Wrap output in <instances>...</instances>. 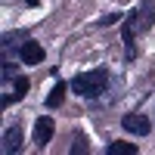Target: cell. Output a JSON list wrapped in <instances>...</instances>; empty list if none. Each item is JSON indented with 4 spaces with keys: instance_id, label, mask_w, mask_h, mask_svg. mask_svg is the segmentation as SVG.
I'll return each mask as SVG.
<instances>
[{
    "instance_id": "8fae6325",
    "label": "cell",
    "mask_w": 155,
    "mask_h": 155,
    "mask_svg": "<svg viewBox=\"0 0 155 155\" xmlns=\"http://www.w3.org/2000/svg\"><path fill=\"white\" fill-rule=\"evenodd\" d=\"M84 149H87V143H84V140H81V137H78V140H74V146H71V152H74V155H81Z\"/></svg>"
},
{
    "instance_id": "7c38bea8",
    "label": "cell",
    "mask_w": 155,
    "mask_h": 155,
    "mask_svg": "<svg viewBox=\"0 0 155 155\" xmlns=\"http://www.w3.org/2000/svg\"><path fill=\"white\" fill-rule=\"evenodd\" d=\"M25 3H28V6H37V0H25Z\"/></svg>"
},
{
    "instance_id": "277c9868",
    "label": "cell",
    "mask_w": 155,
    "mask_h": 155,
    "mask_svg": "<svg viewBox=\"0 0 155 155\" xmlns=\"http://www.w3.org/2000/svg\"><path fill=\"white\" fill-rule=\"evenodd\" d=\"M53 130H56V124H53V118H47V115H41V118L34 121V143H37V149H44L50 140H53Z\"/></svg>"
},
{
    "instance_id": "52a82bcc",
    "label": "cell",
    "mask_w": 155,
    "mask_h": 155,
    "mask_svg": "<svg viewBox=\"0 0 155 155\" xmlns=\"http://www.w3.org/2000/svg\"><path fill=\"white\" fill-rule=\"evenodd\" d=\"M12 90H16V93L12 96H3V106H9V102H16V99H22L25 93H28V78H16V81H12Z\"/></svg>"
},
{
    "instance_id": "5b68a950",
    "label": "cell",
    "mask_w": 155,
    "mask_h": 155,
    "mask_svg": "<svg viewBox=\"0 0 155 155\" xmlns=\"http://www.w3.org/2000/svg\"><path fill=\"white\" fill-rule=\"evenodd\" d=\"M19 56H22L25 65H37V62H44V47L37 41H25L22 50H19Z\"/></svg>"
},
{
    "instance_id": "8992f818",
    "label": "cell",
    "mask_w": 155,
    "mask_h": 155,
    "mask_svg": "<svg viewBox=\"0 0 155 155\" xmlns=\"http://www.w3.org/2000/svg\"><path fill=\"white\" fill-rule=\"evenodd\" d=\"M19 146H22V130L12 124L9 130L3 134V152H6V155H12V152H19Z\"/></svg>"
},
{
    "instance_id": "6da1fadb",
    "label": "cell",
    "mask_w": 155,
    "mask_h": 155,
    "mask_svg": "<svg viewBox=\"0 0 155 155\" xmlns=\"http://www.w3.org/2000/svg\"><path fill=\"white\" fill-rule=\"evenodd\" d=\"M152 19H155V3L152 0H140L134 6V12L124 19V56L127 59H134V41H137V34L152 28Z\"/></svg>"
},
{
    "instance_id": "7a4b0ae2",
    "label": "cell",
    "mask_w": 155,
    "mask_h": 155,
    "mask_svg": "<svg viewBox=\"0 0 155 155\" xmlns=\"http://www.w3.org/2000/svg\"><path fill=\"white\" fill-rule=\"evenodd\" d=\"M109 87V71L106 68H93V71H81L71 78V90L84 99H96L99 93H106Z\"/></svg>"
},
{
    "instance_id": "3957f363",
    "label": "cell",
    "mask_w": 155,
    "mask_h": 155,
    "mask_svg": "<svg viewBox=\"0 0 155 155\" xmlns=\"http://www.w3.org/2000/svg\"><path fill=\"white\" fill-rule=\"evenodd\" d=\"M121 127H124L127 134H137V137H146V134L152 130L149 118H146V115H140V112H130V115H124V118H121Z\"/></svg>"
},
{
    "instance_id": "30bf717a",
    "label": "cell",
    "mask_w": 155,
    "mask_h": 155,
    "mask_svg": "<svg viewBox=\"0 0 155 155\" xmlns=\"http://www.w3.org/2000/svg\"><path fill=\"white\" fill-rule=\"evenodd\" d=\"M115 22H121V12H112V16L99 19V25H115Z\"/></svg>"
},
{
    "instance_id": "ba28073f",
    "label": "cell",
    "mask_w": 155,
    "mask_h": 155,
    "mask_svg": "<svg viewBox=\"0 0 155 155\" xmlns=\"http://www.w3.org/2000/svg\"><path fill=\"white\" fill-rule=\"evenodd\" d=\"M106 155H137V146L134 143H109Z\"/></svg>"
},
{
    "instance_id": "9c48e42d",
    "label": "cell",
    "mask_w": 155,
    "mask_h": 155,
    "mask_svg": "<svg viewBox=\"0 0 155 155\" xmlns=\"http://www.w3.org/2000/svg\"><path fill=\"white\" fill-rule=\"evenodd\" d=\"M62 96H65V84H62V81H59V84L53 87V93H50V96H47V106H50V109H56V106H59V102H62Z\"/></svg>"
}]
</instances>
